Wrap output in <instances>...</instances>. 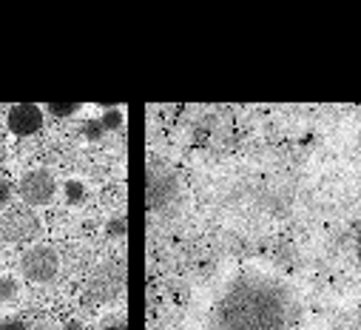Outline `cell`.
<instances>
[{
    "mask_svg": "<svg viewBox=\"0 0 361 330\" xmlns=\"http://www.w3.org/2000/svg\"><path fill=\"white\" fill-rule=\"evenodd\" d=\"M77 103H51V106H46V114H51V117H71V114H77Z\"/></svg>",
    "mask_w": 361,
    "mask_h": 330,
    "instance_id": "cell-12",
    "label": "cell"
},
{
    "mask_svg": "<svg viewBox=\"0 0 361 330\" xmlns=\"http://www.w3.org/2000/svg\"><path fill=\"white\" fill-rule=\"evenodd\" d=\"M305 214L324 276L361 302V114L341 120L313 157Z\"/></svg>",
    "mask_w": 361,
    "mask_h": 330,
    "instance_id": "cell-1",
    "label": "cell"
},
{
    "mask_svg": "<svg viewBox=\"0 0 361 330\" xmlns=\"http://www.w3.org/2000/svg\"><path fill=\"white\" fill-rule=\"evenodd\" d=\"M120 117H123L120 111H106V120H103V123H106L109 128H114V126H120V123H123Z\"/></svg>",
    "mask_w": 361,
    "mask_h": 330,
    "instance_id": "cell-17",
    "label": "cell"
},
{
    "mask_svg": "<svg viewBox=\"0 0 361 330\" xmlns=\"http://www.w3.org/2000/svg\"><path fill=\"white\" fill-rule=\"evenodd\" d=\"M20 293V282L9 274H0V302H12Z\"/></svg>",
    "mask_w": 361,
    "mask_h": 330,
    "instance_id": "cell-9",
    "label": "cell"
},
{
    "mask_svg": "<svg viewBox=\"0 0 361 330\" xmlns=\"http://www.w3.org/2000/svg\"><path fill=\"white\" fill-rule=\"evenodd\" d=\"M330 330H361V310H353L344 319H336L330 324Z\"/></svg>",
    "mask_w": 361,
    "mask_h": 330,
    "instance_id": "cell-10",
    "label": "cell"
},
{
    "mask_svg": "<svg viewBox=\"0 0 361 330\" xmlns=\"http://www.w3.org/2000/svg\"><path fill=\"white\" fill-rule=\"evenodd\" d=\"M109 236H117V239H123L126 236V216L120 214L117 219H111L109 222Z\"/></svg>",
    "mask_w": 361,
    "mask_h": 330,
    "instance_id": "cell-15",
    "label": "cell"
},
{
    "mask_svg": "<svg viewBox=\"0 0 361 330\" xmlns=\"http://www.w3.org/2000/svg\"><path fill=\"white\" fill-rule=\"evenodd\" d=\"M43 109L40 106H32V103H18L9 109L6 114V126L12 134L18 137H29V134H37L43 128Z\"/></svg>",
    "mask_w": 361,
    "mask_h": 330,
    "instance_id": "cell-6",
    "label": "cell"
},
{
    "mask_svg": "<svg viewBox=\"0 0 361 330\" xmlns=\"http://www.w3.org/2000/svg\"><path fill=\"white\" fill-rule=\"evenodd\" d=\"M0 330H29V324L23 316H6L0 319Z\"/></svg>",
    "mask_w": 361,
    "mask_h": 330,
    "instance_id": "cell-14",
    "label": "cell"
},
{
    "mask_svg": "<svg viewBox=\"0 0 361 330\" xmlns=\"http://www.w3.org/2000/svg\"><path fill=\"white\" fill-rule=\"evenodd\" d=\"M82 197H85V185L80 180H68L66 183V200L68 202H80Z\"/></svg>",
    "mask_w": 361,
    "mask_h": 330,
    "instance_id": "cell-13",
    "label": "cell"
},
{
    "mask_svg": "<svg viewBox=\"0 0 361 330\" xmlns=\"http://www.w3.org/2000/svg\"><path fill=\"white\" fill-rule=\"evenodd\" d=\"M35 330H57V327H54V322H49V319H46V322H37V327H35Z\"/></svg>",
    "mask_w": 361,
    "mask_h": 330,
    "instance_id": "cell-19",
    "label": "cell"
},
{
    "mask_svg": "<svg viewBox=\"0 0 361 330\" xmlns=\"http://www.w3.org/2000/svg\"><path fill=\"white\" fill-rule=\"evenodd\" d=\"M40 231V222L32 211H15L0 222V236L9 242H20V239H32Z\"/></svg>",
    "mask_w": 361,
    "mask_h": 330,
    "instance_id": "cell-7",
    "label": "cell"
},
{
    "mask_svg": "<svg viewBox=\"0 0 361 330\" xmlns=\"http://www.w3.org/2000/svg\"><path fill=\"white\" fill-rule=\"evenodd\" d=\"M20 268H23V276L29 282L49 285L60 274V254L54 251L51 245H35V248H29V251L23 254Z\"/></svg>",
    "mask_w": 361,
    "mask_h": 330,
    "instance_id": "cell-4",
    "label": "cell"
},
{
    "mask_svg": "<svg viewBox=\"0 0 361 330\" xmlns=\"http://www.w3.org/2000/svg\"><path fill=\"white\" fill-rule=\"evenodd\" d=\"M100 131H103L100 123H88V126H85V134H88V137H100Z\"/></svg>",
    "mask_w": 361,
    "mask_h": 330,
    "instance_id": "cell-18",
    "label": "cell"
},
{
    "mask_svg": "<svg viewBox=\"0 0 361 330\" xmlns=\"http://www.w3.org/2000/svg\"><path fill=\"white\" fill-rule=\"evenodd\" d=\"M12 202V185L6 180H0V208H6Z\"/></svg>",
    "mask_w": 361,
    "mask_h": 330,
    "instance_id": "cell-16",
    "label": "cell"
},
{
    "mask_svg": "<svg viewBox=\"0 0 361 330\" xmlns=\"http://www.w3.org/2000/svg\"><path fill=\"white\" fill-rule=\"evenodd\" d=\"M188 330H310L307 291L279 265L222 262L191 296Z\"/></svg>",
    "mask_w": 361,
    "mask_h": 330,
    "instance_id": "cell-2",
    "label": "cell"
},
{
    "mask_svg": "<svg viewBox=\"0 0 361 330\" xmlns=\"http://www.w3.org/2000/svg\"><path fill=\"white\" fill-rule=\"evenodd\" d=\"M63 330H85V327H82L80 322H74V319H71V322H66V327H63Z\"/></svg>",
    "mask_w": 361,
    "mask_h": 330,
    "instance_id": "cell-20",
    "label": "cell"
},
{
    "mask_svg": "<svg viewBox=\"0 0 361 330\" xmlns=\"http://www.w3.org/2000/svg\"><path fill=\"white\" fill-rule=\"evenodd\" d=\"M114 282L123 285V274L114 276V265H106V268L92 279V285H88V296H94L97 302L111 299V296H114Z\"/></svg>",
    "mask_w": 361,
    "mask_h": 330,
    "instance_id": "cell-8",
    "label": "cell"
},
{
    "mask_svg": "<svg viewBox=\"0 0 361 330\" xmlns=\"http://www.w3.org/2000/svg\"><path fill=\"white\" fill-rule=\"evenodd\" d=\"M145 202H148V214L154 222H168L171 216L179 214V205H183V180L162 159L148 162Z\"/></svg>",
    "mask_w": 361,
    "mask_h": 330,
    "instance_id": "cell-3",
    "label": "cell"
},
{
    "mask_svg": "<svg viewBox=\"0 0 361 330\" xmlns=\"http://www.w3.org/2000/svg\"><path fill=\"white\" fill-rule=\"evenodd\" d=\"M18 194L26 205H46L54 200L57 194V180L49 169H32L20 177V185H18Z\"/></svg>",
    "mask_w": 361,
    "mask_h": 330,
    "instance_id": "cell-5",
    "label": "cell"
},
{
    "mask_svg": "<svg viewBox=\"0 0 361 330\" xmlns=\"http://www.w3.org/2000/svg\"><path fill=\"white\" fill-rule=\"evenodd\" d=\"M100 330H128L126 313H123V310H117V313H109V316H103V322H100Z\"/></svg>",
    "mask_w": 361,
    "mask_h": 330,
    "instance_id": "cell-11",
    "label": "cell"
}]
</instances>
